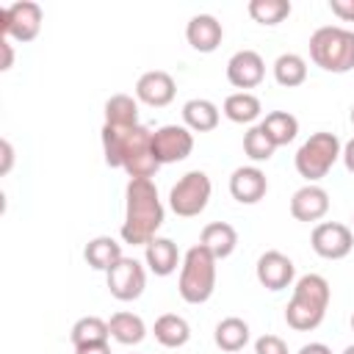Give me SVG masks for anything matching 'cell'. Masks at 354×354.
Listing matches in <instances>:
<instances>
[{
	"instance_id": "6da1fadb",
	"label": "cell",
	"mask_w": 354,
	"mask_h": 354,
	"mask_svg": "<svg viewBox=\"0 0 354 354\" xmlns=\"http://www.w3.org/2000/svg\"><path fill=\"white\" fill-rule=\"evenodd\" d=\"M102 152L111 169H124L130 180H152L160 163L152 155V130L144 124L136 127H111L102 124Z\"/></svg>"
},
{
	"instance_id": "7a4b0ae2",
	"label": "cell",
	"mask_w": 354,
	"mask_h": 354,
	"mask_svg": "<svg viewBox=\"0 0 354 354\" xmlns=\"http://www.w3.org/2000/svg\"><path fill=\"white\" fill-rule=\"evenodd\" d=\"M163 202L158 196V185L152 180H130L124 188V221H122V241L133 246H147L158 238L163 224Z\"/></svg>"
},
{
	"instance_id": "3957f363",
	"label": "cell",
	"mask_w": 354,
	"mask_h": 354,
	"mask_svg": "<svg viewBox=\"0 0 354 354\" xmlns=\"http://www.w3.org/2000/svg\"><path fill=\"white\" fill-rule=\"evenodd\" d=\"M332 290L329 282L321 274H304L296 279L293 285V296L285 307V321L290 329L296 332H310L315 326H321L326 307H329Z\"/></svg>"
},
{
	"instance_id": "277c9868",
	"label": "cell",
	"mask_w": 354,
	"mask_h": 354,
	"mask_svg": "<svg viewBox=\"0 0 354 354\" xmlns=\"http://www.w3.org/2000/svg\"><path fill=\"white\" fill-rule=\"evenodd\" d=\"M310 58L315 66L332 75L354 69V30L343 25H324L310 36Z\"/></svg>"
},
{
	"instance_id": "5b68a950",
	"label": "cell",
	"mask_w": 354,
	"mask_h": 354,
	"mask_svg": "<svg viewBox=\"0 0 354 354\" xmlns=\"http://www.w3.org/2000/svg\"><path fill=\"white\" fill-rule=\"evenodd\" d=\"M216 257L202 246L194 243L180 266V279H177V290L183 296V301L188 304H205L213 290H216Z\"/></svg>"
},
{
	"instance_id": "8992f818",
	"label": "cell",
	"mask_w": 354,
	"mask_h": 354,
	"mask_svg": "<svg viewBox=\"0 0 354 354\" xmlns=\"http://www.w3.org/2000/svg\"><path fill=\"white\" fill-rule=\"evenodd\" d=\"M343 152V144L335 133H326V130H318L313 133L293 155V166L296 171L307 180V183H318L321 177L329 174V169L337 163Z\"/></svg>"
},
{
	"instance_id": "52a82bcc",
	"label": "cell",
	"mask_w": 354,
	"mask_h": 354,
	"mask_svg": "<svg viewBox=\"0 0 354 354\" xmlns=\"http://www.w3.org/2000/svg\"><path fill=\"white\" fill-rule=\"evenodd\" d=\"M210 191H213V185H210V177L205 171H199V169L185 171L169 191V207L180 218H194L207 207Z\"/></svg>"
},
{
	"instance_id": "ba28073f",
	"label": "cell",
	"mask_w": 354,
	"mask_h": 354,
	"mask_svg": "<svg viewBox=\"0 0 354 354\" xmlns=\"http://www.w3.org/2000/svg\"><path fill=\"white\" fill-rule=\"evenodd\" d=\"M44 11L33 0H17L0 11V36L14 41H33L41 30Z\"/></svg>"
},
{
	"instance_id": "9c48e42d",
	"label": "cell",
	"mask_w": 354,
	"mask_h": 354,
	"mask_svg": "<svg viewBox=\"0 0 354 354\" xmlns=\"http://www.w3.org/2000/svg\"><path fill=\"white\" fill-rule=\"evenodd\" d=\"M194 152V133L185 124H163L152 133V155L160 166L180 163Z\"/></svg>"
},
{
	"instance_id": "30bf717a",
	"label": "cell",
	"mask_w": 354,
	"mask_h": 354,
	"mask_svg": "<svg viewBox=\"0 0 354 354\" xmlns=\"http://www.w3.org/2000/svg\"><path fill=\"white\" fill-rule=\"evenodd\" d=\"M310 246L324 260H343L354 249V232L340 221H321L313 227Z\"/></svg>"
},
{
	"instance_id": "8fae6325",
	"label": "cell",
	"mask_w": 354,
	"mask_h": 354,
	"mask_svg": "<svg viewBox=\"0 0 354 354\" xmlns=\"http://www.w3.org/2000/svg\"><path fill=\"white\" fill-rule=\"evenodd\" d=\"M105 279H108V290H111L113 299H119V301H133V299H138V296L144 293V288H147V268H144L136 257H122V260L105 274Z\"/></svg>"
},
{
	"instance_id": "7c38bea8",
	"label": "cell",
	"mask_w": 354,
	"mask_h": 354,
	"mask_svg": "<svg viewBox=\"0 0 354 354\" xmlns=\"http://www.w3.org/2000/svg\"><path fill=\"white\" fill-rule=\"evenodd\" d=\"M254 274H257V282L266 290H285L296 277V266H293V260L288 254H282L277 249H268V252H263L257 257Z\"/></svg>"
},
{
	"instance_id": "4fadbf2b",
	"label": "cell",
	"mask_w": 354,
	"mask_h": 354,
	"mask_svg": "<svg viewBox=\"0 0 354 354\" xmlns=\"http://www.w3.org/2000/svg\"><path fill=\"white\" fill-rule=\"evenodd\" d=\"M263 77H266V61L257 50H238L227 61V80L241 91L260 86Z\"/></svg>"
},
{
	"instance_id": "5bb4252c",
	"label": "cell",
	"mask_w": 354,
	"mask_h": 354,
	"mask_svg": "<svg viewBox=\"0 0 354 354\" xmlns=\"http://www.w3.org/2000/svg\"><path fill=\"white\" fill-rule=\"evenodd\" d=\"M177 94V83L163 69H149L136 80V100L149 108H166Z\"/></svg>"
},
{
	"instance_id": "9a60e30c",
	"label": "cell",
	"mask_w": 354,
	"mask_h": 354,
	"mask_svg": "<svg viewBox=\"0 0 354 354\" xmlns=\"http://www.w3.org/2000/svg\"><path fill=\"white\" fill-rule=\"evenodd\" d=\"M268 191V177L257 166H238L230 174V194L241 205H257Z\"/></svg>"
},
{
	"instance_id": "2e32d148",
	"label": "cell",
	"mask_w": 354,
	"mask_h": 354,
	"mask_svg": "<svg viewBox=\"0 0 354 354\" xmlns=\"http://www.w3.org/2000/svg\"><path fill=\"white\" fill-rule=\"evenodd\" d=\"M329 213V194L315 185V183H307L301 185L299 191H293L290 196V216L296 221H321L324 216Z\"/></svg>"
},
{
	"instance_id": "e0dca14e",
	"label": "cell",
	"mask_w": 354,
	"mask_h": 354,
	"mask_svg": "<svg viewBox=\"0 0 354 354\" xmlns=\"http://www.w3.org/2000/svg\"><path fill=\"white\" fill-rule=\"evenodd\" d=\"M185 39L196 53H213L224 39V28L213 14H194L185 25Z\"/></svg>"
},
{
	"instance_id": "ac0fdd59",
	"label": "cell",
	"mask_w": 354,
	"mask_h": 354,
	"mask_svg": "<svg viewBox=\"0 0 354 354\" xmlns=\"http://www.w3.org/2000/svg\"><path fill=\"white\" fill-rule=\"evenodd\" d=\"M144 260H147V268L155 274V277H169L177 271V266H183L180 260V249L171 238H152L147 246H144Z\"/></svg>"
},
{
	"instance_id": "d6986e66",
	"label": "cell",
	"mask_w": 354,
	"mask_h": 354,
	"mask_svg": "<svg viewBox=\"0 0 354 354\" xmlns=\"http://www.w3.org/2000/svg\"><path fill=\"white\" fill-rule=\"evenodd\" d=\"M199 243H202L216 260H224V257H230V254L235 252V246H238V232H235V227L227 224V221H210V224L202 227Z\"/></svg>"
},
{
	"instance_id": "ffe728a7",
	"label": "cell",
	"mask_w": 354,
	"mask_h": 354,
	"mask_svg": "<svg viewBox=\"0 0 354 354\" xmlns=\"http://www.w3.org/2000/svg\"><path fill=\"white\" fill-rule=\"evenodd\" d=\"M218 119H221L218 105L205 97H194L183 105V122L191 133H210L218 127Z\"/></svg>"
},
{
	"instance_id": "44dd1931",
	"label": "cell",
	"mask_w": 354,
	"mask_h": 354,
	"mask_svg": "<svg viewBox=\"0 0 354 354\" xmlns=\"http://www.w3.org/2000/svg\"><path fill=\"white\" fill-rule=\"evenodd\" d=\"M83 257H86V263H88L94 271H105V274H108L124 254H122V243H119L116 238H111V235H97V238H91V241L86 243Z\"/></svg>"
},
{
	"instance_id": "7402d4cb",
	"label": "cell",
	"mask_w": 354,
	"mask_h": 354,
	"mask_svg": "<svg viewBox=\"0 0 354 354\" xmlns=\"http://www.w3.org/2000/svg\"><path fill=\"white\" fill-rule=\"evenodd\" d=\"M249 337H252L249 324H246L243 318H238V315L221 318V321L216 324V332H213L216 346H218L221 351H227V354H238V351L249 343Z\"/></svg>"
},
{
	"instance_id": "603a6c76",
	"label": "cell",
	"mask_w": 354,
	"mask_h": 354,
	"mask_svg": "<svg viewBox=\"0 0 354 354\" xmlns=\"http://www.w3.org/2000/svg\"><path fill=\"white\" fill-rule=\"evenodd\" d=\"M152 335H155V340H158L163 348H180V346H185V343L191 340V326H188V321H185L183 315H177V313H163V315L155 321Z\"/></svg>"
},
{
	"instance_id": "cb8c5ba5",
	"label": "cell",
	"mask_w": 354,
	"mask_h": 354,
	"mask_svg": "<svg viewBox=\"0 0 354 354\" xmlns=\"http://www.w3.org/2000/svg\"><path fill=\"white\" fill-rule=\"evenodd\" d=\"M221 113H224L230 122H235V124H252L254 119H260L263 102H260V97L252 94V91H235V94H230V97L224 100Z\"/></svg>"
},
{
	"instance_id": "d4e9b609",
	"label": "cell",
	"mask_w": 354,
	"mask_h": 354,
	"mask_svg": "<svg viewBox=\"0 0 354 354\" xmlns=\"http://www.w3.org/2000/svg\"><path fill=\"white\" fill-rule=\"evenodd\" d=\"M108 329H111V337L122 346H138L144 337H147V324L141 315L136 313H127V310H119L111 315L108 321Z\"/></svg>"
},
{
	"instance_id": "484cf974",
	"label": "cell",
	"mask_w": 354,
	"mask_h": 354,
	"mask_svg": "<svg viewBox=\"0 0 354 354\" xmlns=\"http://www.w3.org/2000/svg\"><path fill=\"white\" fill-rule=\"evenodd\" d=\"M105 124L136 127L138 124V100L130 94H111L105 100Z\"/></svg>"
},
{
	"instance_id": "4316f807",
	"label": "cell",
	"mask_w": 354,
	"mask_h": 354,
	"mask_svg": "<svg viewBox=\"0 0 354 354\" xmlns=\"http://www.w3.org/2000/svg\"><path fill=\"white\" fill-rule=\"evenodd\" d=\"M260 127L266 130V136L274 141V147H285L299 136V119L288 111H271L266 113V119L260 122Z\"/></svg>"
},
{
	"instance_id": "83f0119b",
	"label": "cell",
	"mask_w": 354,
	"mask_h": 354,
	"mask_svg": "<svg viewBox=\"0 0 354 354\" xmlns=\"http://www.w3.org/2000/svg\"><path fill=\"white\" fill-rule=\"evenodd\" d=\"M274 80L285 88H296L307 80V61L299 53H282L274 61Z\"/></svg>"
},
{
	"instance_id": "f1b7e54d",
	"label": "cell",
	"mask_w": 354,
	"mask_h": 354,
	"mask_svg": "<svg viewBox=\"0 0 354 354\" xmlns=\"http://www.w3.org/2000/svg\"><path fill=\"white\" fill-rule=\"evenodd\" d=\"M111 337V329H108V321H102L100 315H83L75 321L72 332H69V340L72 346H88V343H108Z\"/></svg>"
},
{
	"instance_id": "f546056e",
	"label": "cell",
	"mask_w": 354,
	"mask_h": 354,
	"mask_svg": "<svg viewBox=\"0 0 354 354\" xmlns=\"http://www.w3.org/2000/svg\"><path fill=\"white\" fill-rule=\"evenodd\" d=\"M246 11H249V17L254 22L271 28V25H279L282 19H288L290 11H293V6L288 0H252L246 6Z\"/></svg>"
},
{
	"instance_id": "4dcf8cb0",
	"label": "cell",
	"mask_w": 354,
	"mask_h": 354,
	"mask_svg": "<svg viewBox=\"0 0 354 354\" xmlns=\"http://www.w3.org/2000/svg\"><path fill=\"white\" fill-rule=\"evenodd\" d=\"M274 149H277L274 141L266 136V130H263L260 124H252V127L243 133V152H246L249 160H254V163L271 160Z\"/></svg>"
},
{
	"instance_id": "1f68e13d",
	"label": "cell",
	"mask_w": 354,
	"mask_h": 354,
	"mask_svg": "<svg viewBox=\"0 0 354 354\" xmlns=\"http://www.w3.org/2000/svg\"><path fill=\"white\" fill-rule=\"evenodd\" d=\"M254 354H288V343L279 335H260L254 340Z\"/></svg>"
},
{
	"instance_id": "d6a6232c",
	"label": "cell",
	"mask_w": 354,
	"mask_h": 354,
	"mask_svg": "<svg viewBox=\"0 0 354 354\" xmlns=\"http://www.w3.org/2000/svg\"><path fill=\"white\" fill-rule=\"evenodd\" d=\"M329 11L343 22H354V0H329Z\"/></svg>"
},
{
	"instance_id": "836d02e7",
	"label": "cell",
	"mask_w": 354,
	"mask_h": 354,
	"mask_svg": "<svg viewBox=\"0 0 354 354\" xmlns=\"http://www.w3.org/2000/svg\"><path fill=\"white\" fill-rule=\"evenodd\" d=\"M0 149H3V166H0V174H8L11 166H14V147H11L8 138H3V141H0Z\"/></svg>"
},
{
	"instance_id": "e575fe53",
	"label": "cell",
	"mask_w": 354,
	"mask_h": 354,
	"mask_svg": "<svg viewBox=\"0 0 354 354\" xmlns=\"http://www.w3.org/2000/svg\"><path fill=\"white\" fill-rule=\"evenodd\" d=\"M0 47H3V64H0V69H3V72H8V69H11V64H14V47H11V39L0 36Z\"/></svg>"
},
{
	"instance_id": "d590c367",
	"label": "cell",
	"mask_w": 354,
	"mask_h": 354,
	"mask_svg": "<svg viewBox=\"0 0 354 354\" xmlns=\"http://www.w3.org/2000/svg\"><path fill=\"white\" fill-rule=\"evenodd\" d=\"M75 354H111L108 343H88V346H77Z\"/></svg>"
},
{
	"instance_id": "8d00e7d4",
	"label": "cell",
	"mask_w": 354,
	"mask_h": 354,
	"mask_svg": "<svg viewBox=\"0 0 354 354\" xmlns=\"http://www.w3.org/2000/svg\"><path fill=\"white\" fill-rule=\"evenodd\" d=\"M340 158H343L346 169L354 174V138H348V141L343 144V152H340Z\"/></svg>"
},
{
	"instance_id": "74e56055",
	"label": "cell",
	"mask_w": 354,
	"mask_h": 354,
	"mask_svg": "<svg viewBox=\"0 0 354 354\" xmlns=\"http://www.w3.org/2000/svg\"><path fill=\"white\" fill-rule=\"evenodd\" d=\"M299 354H332V348L326 343H304L299 348Z\"/></svg>"
},
{
	"instance_id": "f35d334b",
	"label": "cell",
	"mask_w": 354,
	"mask_h": 354,
	"mask_svg": "<svg viewBox=\"0 0 354 354\" xmlns=\"http://www.w3.org/2000/svg\"><path fill=\"white\" fill-rule=\"evenodd\" d=\"M343 354H354V346H346V348H343Z\"/></svg>"
},
{
	"instance_id": "ab89813d",
	"label": "cell",
	"mask_w": 354,
	"mask_h": 354,
	"mask_svg": "<svg viewBox=\"0 0 354 354\" xmlns=\"http://www.w3.org/2000/svg\"><path fill=\"white\" fill-rule=\"evenodd\" d=\"M348 116H351V124H354V105H351V113Z\"/></svg>"
},
{
	"instance_id": "60d3db41",
	"label": "cell",
	"mask_w": 354,
	"mask_h": 354,
	"mask_svg": "<svg viewBox=\"0 0 354 354\" xmlns=\"http://www.w3.org/2000/svg\"><path fill=\"white\" fill-rule=\"evenodd\" d=\"M351 329H354V313H351Z\"/></svg>"
},
{
	"instance_id": "b9f144b4",
	"label": "cell",
	"mask_w": 354,
	"mask_h": 354,
	"mask_svg": "<svg viewBox=\"0 0 354 354\" xmlns=\"http://www.w3.org/2000/svg\"><path fill=\"white\" fill-rule=\"evenodd\" d=\"M351 224H354V216H351Z\"/></svg>"
}]
</instances>
